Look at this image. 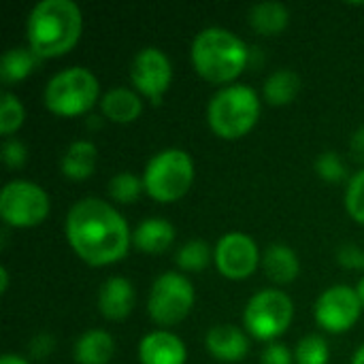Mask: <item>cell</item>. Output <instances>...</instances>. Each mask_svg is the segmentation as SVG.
<instances>
[{
	"label": "cell",
	"mask_w": 364,
	"mask_h": 364,
	"mask_svg": "<svg viewBox=\"0 0 364 364\" xmlns=\"http://www.w3.org/2000/svg\"><path fill=\"white\" fill-rule=\"evenodd\" d=\"M260 264L264 269V275L277 286H288L301 275V260L296 252L288 245H269L262 254Z\"/></svg>",
	"instance_id": "18"
},
{
	"label": "cell",
	"mask_w": 364,
	"mask_h": 364,
	"mask_svg": "<svg viewBox=\"0 0 364 364\" xmlns=\"http://www.w3.org/2000/svg\"><path fill=\"white\" fill-rule=\"evenodd\" d=\"M51 211L49 194L34 181L13 179L0 192V218L11 228H36Z\"/></svg>",
	"instance_id": "9"
},
{
	"label": "cell",
	"mask_w": 364,
	"mask_h": 364,
	"mask_svg": "<svg viewBox=\"0 0 364 364\" xmlns=\"http://www.w3.org/2000/svg\"><path fill=\"white\" fill-rule=\"evenodd\" d=\"M83 13L73 0H41L28 15V47L41 58H62L79 43Z\"/></svg>",
	"instance_id": "2"
},
{
	"label": "cell",
	"mask_w": 364,
	"mask_h": 364,
	"mask_svg": "<svg viewBox=\"0 0 364 364\" xmlns=\"http://www.w3.org/2000/svg\"><path fill=\"white\" fill-rule=\"evenodd\" d=\"M77 364H109L115 356V339L102 328H92L79 335L73 350Z\"/></svg>",
	"instance_id": "19"
},
{
	"label": "cell",
	"mask_w": 364,
	"mask_h": 364,
	"mask_svg": "<svg viewBox=\"0 0 364 364\" xmlns=\"http://www.w3.org/2000/svg\"><path fill=\"white\" fill-rule=\"evenodd\" d=\"M100 109L113 124H132L143 113V98L132 87H111L102 94Z\"/></svg>",
	"instance_id": "17"
},
{
	"label": "cell",
	"mask_w": 364,
	"mask_h": 364,
	"mask_svg": "<svg viewBox=\"0 0 364 364\" xmlns=\"http://www.w3.org/2000/svg\"><path fill=\"white\" fill-rule=\"evenodd\" d=\"M6 290H9V271H6V267H2L0 269V292L6 294Z\"/></svg>",
	"instance_id": "36"
},
{
	"label": "cell",
	"mask_w": 364,
	"mask_h": 364,
	"mask_svg": "<svg viewBox=\"0 0 364 364\" xmlns=\"http://www.w3.org/2000/svg\"><path fill=\"white\" fill-rule=\"evenodd\" d=\"M207 352L220 363H243L250 354V337L232 324H215L205 337Z\"/></svg>",
	"instance_id": "14"
},
{
	"label": "cell",
	"mask_w": 364,
	"mask_h": 364,
	"mask_svg": "<svg viewBox=\"0 0 364 364\" xmlns=\"http://www.w3.org/2000/svg\"><path fill=\"white\" fill-rule=\"evenodd\" d=\"M175 226L164 218H147L132 232V245L143 254H164L175 243Z\"/></svg>",
	"instance_id": "16"
},
{
	"label": "cell",
	"mask_w": 364,
	"mask_h": 364,
	"mask_svg": "<svg viewBox=\"0 0 364 364\" xmlns=\"http://www.w3.org/2000/svg\"><path fill=\"white\" fill-rule=\"evenodd\" d=\"M143 192V179L132 173H117L109 181V196L117 205H132Z\"/></svg>",
	"instance_id": "25"
},
{
	"label": "cell",
	"mask_w": 364,
	"mask_h": 364,
	"mask_svg": "<svg viewBox=\"0 0 364 364\" xmlns=\"http://www.w3.org/2000/svg\"><path fill=\"white\" fill-rule=\"evenodd\" d=\"M262 364H292L294 363V354H290V350L284 343H269L260 356Z\"/></svg>",
	"instance_id": "31"
},
{
	"label": "cell",
	"mask_w": 364,
	"mask_h": 364,
	"mask_svg": "<svg viewBox=\"0 0 364 364\" xmlns=\"http://www.w3.org/2000/svg\"><path fill=\"white\" fill-rule=\"evenodd\" d=\"M141 364H186L188 348L175 333L158 328L147 333L139 343Z\"/></svg>",
	"instance_id": "13"
},
{
	"label": "cell",
	"mask_w": 364,
	"mask_h": 364,
	"mask_svg": "<svg viewBox=\"0 0 364 364\" xmlns=\"http://www.w3.org/2000/svg\"><path fill=\"white\" fill-rule=\"evenodd\" d=\"M346 209L350 218L364 226V168L352 175L346 188Z\"/></svg>",
	"instance_id": "28"
},
{
	"label": "cell",
	"mask_w": 364,
	"mask_h": 364,
	"mask_svg": "<svg viewBox=\"0 0 364 364\" xmlns=\"http://www.w3.org/2000/svg\"><path fill=\"white\" fill-rule=\"evenodd\" d=\"M0 364H30V360L23 356H17V354H4L0 358Z\"/></svg>",
	"instance_id": "35"
},
{
	"label": "cell",
	"mask_w": 364,
	"mask_h": 364,
	"mask_svg": "<svg viewBox=\"0 0 364 364\" xmlns=\"http://www.w3.org/2000/svg\"><path fill=\"white\" fill-rule=\"evenodd\" d=\"M96 164H98V147L87 139H79L66 147L60 168L64 177L73 181H83L94 175Z\"/></svg>",
	"instance_id": "20"
},
{
	"label": "cell",
	"mask_w": 364,
	"mask_h": 364,
	"mask_svg": "<svg viewBox=\"0 0 364 364\" xmlns=\"http://www.w3.org/2000/svg\"><path fill=\"white\" fill-rule=\"evenodd\" d=\"M196 294L192 282L183 273L166 271L158 275L149 288L147 314L160 328H173L181 324L194 309Z\"/></svg>",
	"instance_id": "7"
},
{
	"label": "cell",
	"mask_w": 364,
	"mask_h": 364,
	"mask_svg": "<svg viewBox=\"0 0 364 364\" xmlns=\"http://www.w3.org/2000/svg\"><path fill=\"white\" fill-rule=\"evenodd\" d=\"M53 348H55L53 337L41 333V335H36V337L30 341V356H32L34 360H45V358L53 352Z\"/></svg>",
	"instance_id": "32"
},
{
	"label": "cell",
	"mask_w": 364,
	"mask_h": 364,
	"mask_svg": "<svg viewBox=\"0 0 364 364\" xmlns=\"http://www.w3.org/2000/svg\"><path fill=\"white\" fill-rule=\"evenodd\" d=\"M294 320V303L284 290H260L256 292L245 309H243V324L256 341L273 343L279 339Z\"/></svg>",
	"instance_id": "8"
},
{
	"label": "cell",
	"mask_w": 364,
	"mask_h": 364,
	"mask_svg": "<svg viewBox=\"0 0 364 364\" xmlns=\"http://www.w3.org/2000/svg\"><path fill=\"white\" fill-rule=\"evenodd\" d=\"M316 175L328 183H339L346 179L348 171H346V162L339 158L337 151H324L318 156L316 160Z\"/></svg>",
	"instance_id": "29"
},
{
	"label": "cell",
	"mask_w": 364,
	"mask_h": 364,
	"mask_svg": "<svg viewBox=\"0 0 364 364\" xmlns=\"http://www.w3.org/2000/svg\"><path fill=\"white\" fill-rule=\"evenodd\" d=\"M134 307V286L126 277H109L98 290V311L111 322L126 320Z\"/></svg>",
	"instance_id": "15"
},
{
	"label": "cell",
	"mask_w": 364,
	"mask_h": 364,
	"mask_svg": "<svg viewBox=\"0 0 364 364\" xmlns=\"http://www.w3.org/2000/svg\"><path fill=\"white\" fill-rule=\"evenodd\" d=\"M26 122V109L13 92L2 94L0 102V134L11 139Z\"/></svg>",
	"instance_id": "26"
},
{
	"label": "cell",
	"mask_w": 364,
	"mask_h": 364,
	"mask_svg": "<svg viewBox=\"0 0 364 364\" xmlns=\"http://www.w3.org/2000/svg\"><path fill=\"white\" fill-rule=\"evenodd\" d=\"M2 160L9 168H21L28 160V149L19 139H6L2 145Z\"/></svg>",
	"instance_id": "30"
},
{
	"label": "cell",
	"mask_w": 364,
	"mask_h": 364,
	"mask_svg": "<svg viewBox=\"0 0 364 364\" xmlns=\"http://www.w3.org/2000/svg\"><path fill=\"white\" fill-rule=\"evenodd\" d=\"M38 62H41V58L30 47H11L9 51H4V55L0 60L2 83L13 85V83L28 79L36 70Z\"/></svg>",
	"instance_id": "22"
},
{
	"label": "cell",
	"mask_w": 364,
	"mask_h": 364,
	"mask_svg": "<svg viewBox=\"0 0 364 364\" xmlns=\"http://www.w3.org/2000/svg\"><path fill=\"white\" fill-rule=\"evenodd\" d=\"M339 262L350 269H363L364 271V252L352 247V245H346L339 250Z\"/></svg>",
	"instance_id": "33"
},
{
	"label": "cell",
	"mask_w": 364,
	"mask_h": 364,
	"mask_svg": "<svg viewBox=\"0 0 364 364\" xmlns=\"http://www.w3.org/2000/svg\"><path fill=\"white\" fill-rule=\"evenodd\" d=\"M192 66L200 79L213 85H232L250 62V49L232 30L211 26L200 30L190 49Z\"/></svg>",
	"instance_id": "3"
},
{
	"label": "cell",
	"mask_w": 364,
	"mask_h": 364,
	"mask_svg": "<svg viewBox=\"0 0 364 364\" xmlns=\"http://www.w3.org/2000/svg\"><path fill=\"white\" fill-rule=\"evenodd\" d=\"M213 262L222 277L230 282H243L252 277L262 262V254L256 241L239 230L226 232L213 247Z\"/></svg>",
	"instance_id": "12"
},
{
	"label": "cell",
	"mask_w": 364,
	"mask_h": 364,
	"mask_svg": "<svg viewBox=\"0 0 364 364\" xmlns=\"http://www.w3.org/2000/svg\"><path fill=\"white\" fill-rule=\"evenodd\" d=\"M260 117V98L254 87L232 83L215 92L207 107V122L215 136L237 141L250 134Z\"/></svg>",
	"instance_id": "4"
},
{
	"label": "cell",
	"mask_w": 364,
	"mask_h": 364,
	"mask_svg": "<svg viewBox=\"0 0 364 364\" xmlns=\"http://www.w3.org/2000/svg\"><path fill=\"white\" fill-rule=\"evenodd\" d=\"M100 100V83L96 75L83 66H70L55 73L43 92L45 109L58 117L85 115Z\"/></svg>",
	"instance_id": "5"
},
{
	"label": "cell",
	"mask_w": 364,
	"mask_h": 364,
	"mask_svg": "<svg viewBox=\"0 0 364 364\" xmlns=\"http://www.w3.org/2000/svg\"><path fill=\"white\" fill-rule=\"evenodd\" d=\"M175 260H177L179 271H183V273H200L213 260V250L205 241L192 239V241L181 245V250L177 252Z\"/></svg>",
	"instance_id": "24"
},
{
	"label": "cell",
	"mask_w": 364,
	"mask_h": 364,
	"mask_svg": "<svg viewBox=\"0 0 364 364\" xmlns=\"http://www.w3.org/2000/svg\"><path fill=\"white\" fill-rule=\"evenodd\" d=\"M356 294H358L360 305H363V309H364V277H360V282L356 284Z\"/></svg>",
	"instance_id": "38"
},
{
	"label": "cell",
	"mask_w": 364,
	"mask_h": 364,
	"mask_svg": "<svg viewBox=\"0 0 364 364\" xmlns=\"http://www.w3.org/2000/svg\"><path fill=\"white\" fill-rule=\"evenodd\" d=\"M145 194L156 203L181 200L194 183V160L179 147L158 151L143 171Z\"/></svg>",
	"instance_id": "6"
},
{
	"label": "cell",
	"mask_w": 364,
	"mask_h": 364,
	"mask_svg": "<svg viewBox=\"0 0 364 364\" xmlns=\"http://www.w3.org/2000/svg\"><path fill=\"white\" fill-rule=\"evenodd\" d=\"M290 23V11L284 2H260L250 9V26L262 36H277Z\"/></svg>",
	"instance_id": "21"
},
{
	"label": "cell",
	"mask_w": 364,
	"mask_h": 364,
	"mask_svg": "<svg viewBox=\"0 0 364 364\" xmlns=\"http://www.w3.org/2000/svg\"><path fill=\"white\" fill-rule=\"evenodd\" d=\"M352 364H364V343L354 352V358H352Z\"/></svg>",
	"instance_id": "37"
},
{
	"label": "cell",
	"mask_w": 364,
	"mask_h": 364,
	"mask_svg": "<svg viewBox=\"0 0 364 364\" xmlns=\"http://www.w3.org/2000/svg\"><path fill=\"white\" fill-rule=\"evenodd\" d=\"M350 151H352L354 160H358V162H363L364 164V126H360V128L352 134Z\"/></svg>",
	"instance_id": "34"
},
{
	"label": "cell",
	"mask_w": 364,
	"mask_h": 364,
	"mask_svg": "<svg viewBox=\"0 0 364 364\" xmlns=\"http://www.w3.org/2000/svg\"><path fill=\"white\" fill-rule=\"evenodd\" d=\"M331 348L320 335H307L296 343L294 363L296 364H328Z\"/></svg>",
	"instance_id": "27"
},
{
	"label": "cell",
	"mask_w": 364,
	"mask_h": 364,
	"mask_svg": "<svg viewBox=\"0 0 364 364\" xmlns=\"http://www.w3.org/2000/svg\"><path fill=\"white\" fill-rule=\"evenodd\" d=\"M301 92V77L292 68H279L271 73L264 81L262 94L271 107H286L294 102Z\"/></svg>",
	"instance_id": "23"
},
{
	"label": "cell",
	"mask_w": 364,
	"mask_h": 364,
	"mask_svg": "<svg viewBox=\"0 0 364 364\" xmlns=\"http://www.w3.org/2000/svg\"><path fill=\"white\" fill-rule=\"evenodd\" d=\"M70 250L90 267H109L126 258L132 232L126 218L102 198L77 200L64 222Z\"/></svg>",
	"instance_id": "1"
},
{
	"label": "cell",
	"mask_w": 364,
	"mask_h": 364,
	"mask_svg": "<svg viewBox=\"0 0 364 364\" xmlns=\"http://www.w3.org/2000/svg\"><path fill=\"white\" fill-rule=\"evenodd\" d=\"M173 81V64L168 55L158 47H143L136 51L130 64V83L132 90L149 100L151 105H160Z\"/></svg>",
	"instance_id": "11"
},
{
	"label": "cell",
	"mask_w": 364,
	"mask_h": 364,
	"mask_svg": "<svg viewBox=\"0 0 364 364\" xmlns=\"http://www.w3.org/2000/svg\"><path fill=\"white\" fill-rule=\"evenodd\" d=\"M363 311L356 288L348 284H337L326 288L314 305L316 324L331 335H341L352 331L360 320Z\"/></svg>",
	"instance_id": "10"
}]
</instances>
